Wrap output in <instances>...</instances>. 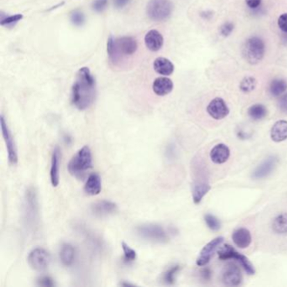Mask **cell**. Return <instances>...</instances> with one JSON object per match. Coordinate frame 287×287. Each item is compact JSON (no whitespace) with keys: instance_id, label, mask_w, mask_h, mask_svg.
I'll return each instance as SVG.
<instances>
[{"instance_id":"obj_1","label":"cell","mask_w":287,"mask_h":287,"mask_svg":"<svg viewBox=\"0 0 287 287\" xmlns=\"http://www.w3.org/2000/svg\"><path fill=\"white\" fill-rule=\"evenodd\" d=\"M96 97V82L88 68L78 70L72 86L71 100L80 110H84L92 106Z\"/></svg>"},{"instance_id":"obj_2","label":"cell","mask_w":287,"mask_h":287,"mask_svg":"<svg viewBox=\"0 0 287 287\" xmlns=\"http://www.w3.org/2000/svg\"><path fill=\"white\" fill-rule=\"evenodd\" d=\"M138 49V42L133 38L123 36L114 39L112 36L107 42V52L112 61H116L119 55H132Z\"/></svg>"},{"instance_id":"obj_3","label":"cell","mask_w":287,"mask_h":287,"mask_svg":"<svg viewBox=\"0 0 287 287\" xmlns=\"http://www.w3.org/2000/svg\"><path fill=\"white\" fill-rule=\"evenodd\" d=\"M93 167L92 154L88 146H82L72 158L68 165L70 173L75 177H81Z\"/></svg>"},{"instance_id":"obj_4","label":"cell","mask_w":287,"mask_h":287,"mask_svg":"<svg viewBox=\"0 0 287 287\" xmlns=\"http://www.w3.org/2000/svg\"><path fill=\"white\" fill-rule=\"evenodd\" d=\"M244 56L250 64L256 65L260 62L266 54V44L258 36L248 38L244 46Z\"/></svg>"},{"instance_id":"obj_5","label":"cell","mask_w":287,"mask_h":287,"mask_svg":"<svg viewBox=\"0 0 287 287\" xmlns=\"http://www.w3.org/2000/svg\"><path fill=\"white\" fill-rule=\"evenodd\" d=\"M173 8L170 0H150L146 6V14L152 20L162 22L171 16Z\"/></svg>"},{"instance_id":"obj_6","label":"cell","mask_w":287,"mask_h":287,"mask_svg":"<svg viewBox=\"0 0 287 287\" xmlns=\"http://www.w3.org/2000/svg\"><path fill=\"white\" fill-rule=\"evenodd\" d=\"M136 231L142 238L150 242L164 244L170 240L166 230L157 224H144L138 226Z\"/></svg>"},{"instance_id":"obj_7","label":"cell","mask_w":287,"mask_h":287,"mask_svg":"<svg viewBox=\"0 0 287 287\" xmlns=\"http://www.w3.org/2000/svg\"><path fill=\"white\" fill-rule=\"evenodd\" d=\"M24 219L30 226H36L39 216L38 194L34 188H29L24 194Z\"/></svg>"},{"instance_id":"obj_8","label":"cell","mask_w":287,"mask_h":287,"mask_svg":"<svg viewBox=\"0 0 287 287\" xmlns=\"http://www.w3.org/2000/svg\"><path fill=\"white\" fill-rule=\"evenodd\" d=\"M218 257L221 260H236L238 262H240L242 268H244L245 272L248 274L252 276L256 274V270L250 262V260L244 256L242 254L238 252L231 245H224L220 250H218Z\"/></svg>"},{"instance_id":"obj_9","label":"cell","mask_w":287,"mask_h":287,"mask_svg":"<svg viewBox=\"0 0 287 287\" xmlns=\"http://www.w3.org/2000/svg\"><path fill=\"white\" fill-rule=\"evenodd\" d=\"M27 261L32 270L36 272H42L50 264V254L42 248H36L30 252Z\"/></svg>"},{"instance_id":"obj_10","label":"cell","mask_w":287,"mask_h":287,"mask_svg":"<svg viewBox=\"0 0 287 287\" xmlns=\"http://www.w3.org/2000/svg\"><path fill=\"white\" fill-rule=\"evenodd\" d=\"M1 122V130H2V135H3L4 140L6 142V148L8 152V161L12 165L17 164L18 162V152L16 148V145L14 144L13 136L11 134L10 130L8 128L7 122L4 120V117L1 116L0 118Z\"/></svg>"},{"instance_id":"obj_11","label":"cell","mask_w":287,"mask_h":287,"mask_svg":"<svg viewBox=\"0 0 287 287\" xmlns=\"http://www.w3.org/2000/svg\"><path fill=\"white\" fill-rule=\"evenodd\" d=\"M208 114L215 120H222L229 114L228 106L224 98L220 97L213 98L206 108Z\"/></svg>"},{"instance_id":"obj_12","label":"cell","mask_w":287,"mask_h":287,"mask_svg":"<svg viewBox=\"0 0 287 287\" xmlns=\"http://www.w3.org/2000/svg\"><path fill=\"white\" fill-rule=\"evenodd\" d=\"M224 237H218L208 242L205 247L202 248L200 252V256L196 260V264L198 266H206L210 262L213 254L220 245L224 242Z\"/></svg>"},{"instance_id":"obj_13","label":"cell","mask_w":287,"mask_h":287,"mask_svg":"<svg viewBox=\"0 0 287 287\" xmlns=\"http://www.w3.org/2000/svg\"><path fill=\"white\" fill-rule=\"evenodd\" d=\"M277 164H278V158L276 156L267 158L252 172V178L254 180H260L268 177L274 170Z\"/></svg>"},{"instance_id":"obj_14","label":"cell","mask_w":287,"mask_h":287,"mask_svg":"<svg viewBox=\"0 0 287 287\" xmlns=\"http://www.w3.org/2000/svg\"><path fill=\"white\" fill-rule=\"evenodd\" d=\"M60 164H61V150L58 146L54 149L50 160V178L52 186L56 187L60 181Z\"/></svg>"},{"instance_id":"obj_15","label":"cell","mask_w":287,"mask_h":287,"mask_svg":"<svg viewBox=\"0 0 287 287\" xmlns=\"http://www.w3.org/2000/svg\"><path fill=\"white\" fill-rule=\"evenodd\" d=\"M222 280L225 284L229 286H238L241 284L242 276L240 268L232 264H228L224 270Z\"/></svg>"},{"instance_id":"obj_16","label":"cell","mask_w":287,"mask_h":287,"mask_svg":"<svg viewBox=\"0 0 287 287\" xmlns=\"http://www.w3.org/2000/svg\"><path fill=\"white\" fill-rule=\"evenodd\" d=\"M117 205L114 202L110 200H100V202L94 203L91 210L92 212L97 216H106L112 215L116 212Z\"/></svg>"},{"instance_id":"obj_17","label":"cell","mask_w":287,"mask_h":287,"mask_svg":"<svg viewBox=\"0 0 287 287\" xmlns=\"http://www.w3.org/2000/svg\"><path fill=\"white\" fill-rule=\"evenodd\" d=\"M229 157H230V149L225 144H218L210 150V160L216 164H222L228 160Z\"/></svg>"},{"instance_id":"obj_18","label":"cell","mask_w":287,"mask_h":287,"mask_svg":"<svg viewBox=\"0 0 287 287\" xmlns=\"http://www.w3.org/2000/svg\"><path fill=\"white\" fill-rule=\"evenodd\" d=\"M145 45L148 50L152 52H158L162 48L164 38L157 30H151L146 33L144 38Z\"/></svg>"},{"instance_id":"obj_19","label":"cell","mask_w":287,"mask_h":287,"mask_svg":"<svg viewBox=\"0 0 287 287\" xmlns=\"http://www.w3.org/2000/svg\"><path fill=\"white\" fill-rule=\"evenodd\" d=\"M173 88V81L167 77L157 78L152 84V90L158 96H167L172 92Z\"/></svg>"},{"instance_id":"obj_20","label":"cell","mask_w":287,"mask_h":287,"mask_svg":"<svg viewBox=\"0 0 287 287\" xmlns=\"http://www.w3.org/2000/svg\"><path fill=\"white\" fill-rule=\"evenodd\" d=\"M232 238L234 244L240 248H246L252 242L251 234L247 228H244L235 230L232 235Z\"/></svg>"},{"instance_id":"obj_21","label":"cell","mask_w":287,"mask_h":287,"mask_svg":"<svg viewBox=\"0 0 287 287\" xmlns=\"http://www.w3.org/2000/svg\"><path fill=\"white\" fill-rule=\"evenodd\" d=\"M210 190V184L206 181L200 180L194 181L192 188V197L194 204H199Z\"/></svg>"},{"instance_id":"obj_22","label":"cell","mask_w":287,"mask_h":287,"mask_svg":"<svg viewBox=\"0 0 287 287\" xmlns=\"http://www.w3.org/2000/svg\"><path fill=\"white\" fill-rule=\"evenodd\" d=\"M102 190L100 176L98 174H91L84 184V192L88 196H97Z\"/></svg>"},{"instance_id":"obj_23","label":"cell","mask_w":287,"mask_h":287,"mask_svg":"<svg viewBox=\"0 0 287 287\" xmlns=\"http://www.w3.org/2000/svg\"><path fill=\"white\" fill-rule=\"evenodd\" d=\"M155 72L162 76H170L174 71V66L170 60L165 58H158L154 62Z\"/></svg>"},{"instance_id":"obj_24","label":"cell","mask_w":287,"mask_h":287,"mask_svg":"<svg viewBox=\"0 0 287 287\" xmlns=\"http://www.w3.org/2000/svg\"><path fill=\"white\" fill-rule=\"evenodd\" d=\"M270 138L276 142H280L287 139V120H278L270 130Z\"/></svg>"},{"instance_id":"obj_25","label":"cell","mask_w":287,"mask_h":287,"mask_svg":"<svg viewBox=\"0 0 287 287\" xmlns=\"http://www.w3.org/2000/svg\"><path fill=\"white\" fill-rule=\"evenodd\" d=\"M59 256L62 264L65 266H72L75 258L74 248L70 244H64L60 248Z\"/></svg>"},{"instance_id":"obj_26","label":"cell","mask_w":287,"mask_h":287,"mask_svg":"<svg viewBox=\"0 0 287 287\" xmlns=\"http://www.w3.org/2000/svg\"><path fill=\"white\" fill-rule=\"evenodd\" d=\"M248 114L252 120H263L268 114V110L262 104H252L248 110Z\"/></svg>"},{"instance_id":"obj_27","label":"cell","mask_w":287,"mask_h":287,"mask_svg":"<svg viewBox=\"0 0 287 287\" xmlns=\"http://www.w3.org/2000/svg\"><path fill=\"white\" fill-rule=\"evenodd\" d=\"M272 228L276 234H287V213H282L274 218Z\"/></svg>"},{"instance_id":"obj_28","label":"cell","mask_w":287,"mask_h":287,"mask_svg":"<svg viewBox=\"0 0 287 287\" xmlns=\"http://www.w3.org/2000/svg\"><path fill=\"white\" fill-rule=\"evenodd\" d=\"M287 82L282 78H276L270 82V92L274 97L282 96L286 91Z\"/></svg>"},{"instance_id":"obj_29","label":"cell","mask_w":287,"mask_h":287,"mask_svg":"<svg viewBox=\"0 0 287 287\" xmlns=\"http://www.w3.org/2000/svg\"><path fill=\"white\" fill-rule=\"evenodd\" d=\"M180 270V266H172L162 274V282L167 284H174L176 274H178Z\"/></svg>"},{"instance_id":"obj_30","label":"cell","mask_w":287,"mask_h":287,"mask_svg":"<svg viewBox=\"0 0 287 287\" xmlns=\"http://www.w3.org/2000/svg\"><path fill=\"white\" fill-rule=\"evenodd\" d=\"M257 86V81L256 78L251 76H247V77L244 78V80L240 82V90L244 92V93H250L254 90Z\"/></svg>"},{"instance_id":"obj_31","label":"cell","mask_w":287,"mask_h":287,"mask_svg":"<svg viewBox=\"0 0 287 287\" xmlns=\"http://www.w3.org/2000/svg\"><path fill=\"white\" fill-rule=\"evenodd\" d=\"M122 248L123 252H124V260L126 263H130L135 261L138 258V254L136 251L132 248L126 242H122Z\"/></svg>"},{"instance_id":"obj_32","label":"cell","mask_w":287,"mask_h":287,"mask_svg":"<svg viewBox=\"0 0 287 287\" xmlns=\"http://www.w3.org/2000/svg\"><path fill=\"white\" fill-rule=\"evenodd\" d=\"M205 222L208 228L212 231H218L221 228V222L216 218L215 216L212 214H206L205 216Z\"/></svg>"},{"instance_id":"obj_33","label":"cell","mask_w":287,"mask_h":287,"mask_svg":"<svg viewBox=\"0 0 287 287\" xmlns=\"http://www.w3.org/2000/svg\"><path fill=\"white\" fill-rule=\"evenodd\" d=\"M22 19H23V16L22 14H16L14 16H6L4 18H2L0 20V24L1 26H10L22 20Z\"/></svg>"},{"instance_id":"obj_34","label":"cell","mask_w":287,"mask_h":287,"mask_svg":"<svg viewBox=\"0 0 287 287\" xmlns=\"http://www.w3.org/2000/svg\"><path fill=\"white\" fill-rule=\"evenodd\" d=\"M70 19H71L72 24H74V26H82L84 23V20H86L84 14L80 10L74 11L71 14Z\"/></svg>"},{"instance_id":"obj_35","label":"cell","mask_w":287,"mask_h":287,"mask_svg":"<svg viewBox=\"0 0 287 287\" xmlns=\"http://www.w3.org/2000/svg\"><path fill=\"white\" fill-rule=\"evenodd\" d=\"M234 23H232V22H226V23H224V24L222 26L220 32H221L222 35L226 38V36H229L231 35L232 32H234Z\"/></svg>"},{"instance_id":"obj_36","label":"cell","mask_w":287,"mask_h":287,"mask_svg":"<svg viewBox=\"0 0 287 287\" xmlns=\"http://www.w3.org/2000/svg\"><path fill=\"white\" fill-rule=\"evenodd\" d=\"M108 0H96L92 4V8L96 12H102L106 8Z\"/></svg>"},{"instance_id":"obj_37","label":"cell","mask_w":287,"mask_h":287,"mask_svg":"<svg viewBox=\"0 0 287 287\" xmlns=\"http://www.w3.org/2000/svg\"><path fill=\"white\" fill-rule=\"evenodd\" d=\"M278 26L280 30L287 33V13L282 14L278 19Z\"/></svg>"},{"instance_id":"obj_38","label":"cell","mask_w":287,"mask_h":287,"mask_svg":"<svg viewBox=\"0 0 287 287\" xmlns=\"http://www.w3.org/2000/svg\"><path fill=\"white\" fill-rule=\"evenodd\" d=\"M38 284L42 286H54V280L50 278L49 276L42 277L39 280H38Z\"/></svg>"},{"instance_id":"obj_39","label":"cell","mask_w":287,"mask_h":287,"mask_svg":"<svg viewBox=\"0 0 287 287\" xmlns=\"http://www.w3.org/2000/svg\"><path fill=\"white\" fill-rule=\"evenodd\" d=\"M279 107L280 110L287 112V93L284 94L280 98Z\"/></svg>"},{"instance_id":"obj_40","label":"cell","mask_w":287,"mask_h":287,"mask_svg":"<svg viewBox=\"0 0 287 287\" xmlns=\"http://www.w3.org/2000/svg\"><path fill=\"white\" fill-rule=\"evenodd\" d=\"M245 2L250 8H257L260 6L262 0H245Z\"/></svg>"},{"instance_id":"obj_41","label":"cell","mask_w":287,"mask_h":287,"mask_svg":"<svg viewBox=\"0 0 287 287\" xmlns=\"http://www.w3.org/2000/svg\"><path fill=\"white\" fill-rule=\"evenodd\" d=\"M114 2H116V6L120 8L128 3V0H116Z\"/></svg>"}]
</instances>
